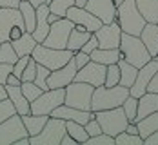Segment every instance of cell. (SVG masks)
I'll use <instances>...</instances> for the list:
<instances>
[{
  "instance_id": "6da1fadb",
  "label": "cell",
  "mask_w": 158,
  "mask_h": 145,
  "mask_svg": "<svg viewBox=\"0 0 158 145\" xmlns=\"http://www.w3.org/2000/svg\"><path fill=\"white\" fill-rule=\"evenodd\" d=\"M129 96V87L124 85H98L93 91L91 96V111H104V109H113V107H120L124 103V100Z\"/></svg>"
},
{
  "instance_id": "7a4b0ae2",
  "label": "cell",
  "mask_w": 158,
  "mask_h": 145,
  "mask_svg": "<svg viewBox=\"0 0 158 145\" xmlns=\"http://www.w3.org/2000/svg\"><path fill=\"white\" fill-rule=\"evenodd\" d=\"M114 20L118 22L122 33L135 34V36H138L142 33L143 26H145V20L140 15L135 0H124L122 4H118L116 6V18Z\"/></svg>"
},
{
  "instance_id": "3957f363",
  "label": "cell",
  "mask_w": 158,
  "mask_h": 145,
  "mask_svg": "<svg viewBox=\"0 0 158 145\" xmlns=\"http://www.w3.org/2000/svg\"><path fill=\"white\" fill-rule=\"evenodd\" d=\"M118 49H120L122 58H124L126 62H129L131 65H135L136 69H140L142 65H145L151 60V54H149L147 47L143 46V42L140 40V36L122 33Z\"/></svg>"
},
{
  "instance_id": "277c9868",
  "label": "cell",
  "mask_w": 158,
  "mask_h": 145,
  "mask_svg": "<svg viewBox=\"0 0 158 145\" xmlns=\"http://www.w3.org/2000/svg\"><path fill=\"white\" fill-rule=\"evenodd\" d=\"M26 31L18 7H0V42H13Z\"/></svg>"
},
{
  "instance_id": "5b68a950",
  "label": "cell",
  "mask_w": 158,
  "mask_h": 145,
  "mask_svg": "<svg viewBox=\"0 0 158 145\" xmlns=\"http://www.w3.org/2000/svg\"><path fill=\"white\" fill-rule=\"evenodd\" d=\"M31 56L35 58L36 64L48 67L49 71H55V69L65 65L73 58V51H69V49H55V47H48L44 44H36Z\"/></svg>"
},
{
  "instance_id": "8992f818",
  "label": "cell",
  "mask_w": 158,
  "mask_h": 145,
  "mask_svg": "<svg viewBox=\"0 0 158 145\" xmlns=\"http://www.w3.org/2000/svg\"><path fill=\"white\" fill-rule=\"evenodd\" d=\"M93 113H95V111H93ZM95 118H96V122L100 123V127H102V132L109 134L113 138H114L116 134H120L122 131H126L127 123H129V120H127L122 105H120V107H113V109L96 111Z\"/></svg>"
},
{
  "instance_id": "52a82bcc",
  "label": "cell",
  "mask_w": 158,
  "mask_h": 145,
  "mask_svg": "<svg viewBox=\"0 0 158 145\" xmlns=\"http://www.w3.org/2000/svg\"><path fill=\"white\" fill-rule=\"evenodd\" d=\"M64 89H65V98H64L65 105L75 107V109H82V111H91V96L95 91L93 85H89L85 82L73 80Z\"/></svg>"
},
{
  "instance_id": "ba28073f",
  "label": "cell",
  "mask_w": 158,
  "mask_h": 145,
  "mask_svg": "<svg viewBox=\"0 0 158 145\" xmlns=\"http://www.w3.org/2000/svg\"><path fill=\"white\" fill-rule=\"evenodd\" d=\"M64 134H65V120L49 116L44 129L36 136L29 138V145H60Z\"/></svg>"
},
{
  "instance_id": "9c48e42d",
  "label": "cell",
  "mask_w": 158,
  "mask_h": 145,
  "mask_svg": "<svg viewBox=\"0 0 158 145\" xmlns=\"http://www.w3.org/2000/svg\"><path fill=\"white\" fill-rule=\"evenodd\" d=\"M73 27H75V24L69 18H65V16L58 18L56 22H53L49 26V33L42 44L55 49H67V38H69Z\"/></svg>"
},
{
  "instance_id": "30bf717a",
  "label": "cell",
  "mask_w": 158,
  "mask_h": 145,
  "mask_svg": "<svg viewBox=\"0 0 158 145\" xmlns=\"http://www.w3.org/2000/svg\"><path fill=\"white\" fill-rule=\"evenodd\" d=\"M64 98H65V89L64 87H60V89H48L36 100L31 102V111L29 113L49 116L53 113V109H56L58 105L64 103Z\"/></svg>"
},
{
  "instance_id": "8fae6325",
  "label": "cell",
  "mask_w": 158,
  "mask_h": 145,
  "mask_svg": "<svg viewBox=\"0 0 158 145\" xmlns=\"http://www.w3.org/2000/svg\"><path fill=\"white\" fill-rule=\"evenodd\" d=\"M24 136H27V131L20 114H13L0 123V145H13Z\"/></svg>"
},
{
  "instance_id": "7c38bea8",
  "label": "cell",
  "mask_w": 158,
  "mask_h": 145,
  "mask_svg": "<svg viewBox=\"0 0 158 145\" xmlns=\"http://www.w3.org/2000/svg\"><path fill=\"white\" fill-rule=\"evenodd\" d=\"M65 18H69L75 26H80L85 31H91V33H95L96 29L102 27V20L100 18H96L93 13H89L85 7H78V6H71L65 11Z\"/></svg>"
},
{
  "instance_id": "4fadbf2b",
  "label": "cell",
  "mask_w": 158,
  "mask_h": 145,
  "mask_svg": "<svg viewBox=\"0 0 158 145\" xmlns=\"http://www.w3.org/2000/svg\"><path fill=\"white\" fill-rule=\"evenodd\" d=\"M106 67L107 65L98 64L95 60H89L84 67H80L75 75V80L77 82H85L93 87H98V85H104V80H106Z\"/></svg>"
},
{
  "instance_id": "5bb4252c",
  "label": "cell",
  "mask_w": 158,
  "mask_h": 145,
  "mask_svg": "<svg viewBox=\"0 0 158 145\" xmlns=\"http://www.w3.org/2000/svg\"><path fill=\"white\" fill-rule=\"evenodd\" d=\"M158 71V60L156 58H151L149 62L145 65H142L140 69H138V73H136V78L133 82V85L129 87V95L131 96H142L143 93L147 91V85H149V82L153 78V75Z\"/></svg>"
},
{
  "instance_id": "9a60e30c",
  "label": "cell",
  "mask_w": 158,
  "mask_h": 145,
  "mask_svg": "<svg viewBox=\"0 0 158 145\" xmlns=\"http://www.w3.org/2000/svg\"><path fill=\"white\" fill-rule=\"evenodd\" d=\"M95 36L98 40V47L102 49H116L120 46V36L122 29L118 26V22H111V24H102L100 29L95 31Z\"/></svg>"
},
{
  "instance_id": "2e32d148",
  "label": "cell",
  "mask_w": 158,
  "mask_h": 145,
  "mask_svg": "<svg viewBox=\"0 0 158 145\" xmlns=\"http://www.w3.org/2000/svg\"><path fill=\"white\" fill-rule=\"evenodd\" d=\"M78 67L75 64V60L71 58L69 62L55 71H51L48 76V87L49 89H60V87H65L69 85L71 82L75 80V75H77Z\"/></svg>"
},
{
  "instance_id": "e0dca14e",
  "label": "cell",
  "mask_w": 158,
  "mask_h": 145,
  "mask_svg": "<svg viewBox=\"0 0 158 145\" xmlns=\"http://www.w3.org/2000/svg\"><path fill=\"white\" fill-rule=\"evenodd\" d=\"M89 13L102 20V24H111L116 18V4L114 0H87L84 6Z\"/></svg>"
},
{
  "instance_id": "ac0fdd59",
  "label": "cell",
  "mask_w": 158,
  "mask_h": 145,
  "mask_svg": "<svg viewBox=\"0 0 158 145\" xmlns=\"http://www.w3.org/2000/svg\"><path fill=\"white\" fill-rule=\"evenodd\" d=\"M53 118H62V120H73V122H78V123H87L91 118H95L93 111H82V109H75V107H69V105H58L56 109H53V113L49 114Z\"/></svg>"
},
{
  "instance_id": "d6986e66",
  "label": "cell",
  "mask_w": 158,
  "mask_h": 145,
  "mask_svg": "<svg viewBox=\"0 0 158 145\" xmlns=\"http://www.w3.org/2000/svg\"><path fill=\"white\" fill-rule=\"evenodd\" d=\"M48 15H49V6L48 4H40L38 7H36V24H35V29H33V38L38 42V44H42L44 42V38L48 36L49 33V24L48 22Z\"/></svg>"
},
{
  "instance_id": "ffe728a7",
  "label": "cell",
  "mask_w": 158,
  "mask_h": 145,
  "mask_svg": "<svg viewBox=\"0 0 158 145\" xmlns=\"http://www.w3.org/2000/svg\"><path fill=\"white\" fill-rule=\"evenodd\" d=\"M6 85V91H7V98L11 100V103L15 105V111L16 114H27L31 111V103L27 102V98L24 96V93H22V89H20V85H7V83H4Z\"/></svg>"
},
{
  "instance_id": "44dd1931",
  "label": "cell",
  "mask_w": 158,
  "mask_h": 145,
  "mask_svg": "<svg viewBox=\"0 0 158 145\" xmlns=\"http://www.w3.org/2000/svg\"><path fill=\"white\" fill-rule=\"evenodd\" d=\"M140 40L143 42V46L147 47L151 58H155L158 53V24H151V22H145L142 33L138 34Z\"/></svg>"
},
{
  "instance_id": "7402d4cb",
  "label": "cell",
  "mask_w": 158,
  "mask_h": 145,
  "mask_svg": "<svg viewBox=\"0 0 158 145\" xmlns=\"http://www.w3.org/2000/svg\"><path fill=\"white\" fill-rule=\"evenodd\" d=\"M158 111V93H143L142 96H138V114H136V122L142 120L143 116Z\"/></svg>"
},
{
  "instance_id": "603a6c76",
  "label": "cell",
  "mask_w": 158,
  "mask_h": 145,
  "mask_svg": "<svg viewBox=\"0 0 158 145\" xmlns=\"http://www.w3.org/2000/svg\"><path fill=\"white\" fill-rule=\"evenodd\" d=\"M49 116L46 114H33V113H27V114H22V122H24V127L27 131V136H36L40 131L44 129L46 122H48Z\"/></svg>"
},
{
  "instance_id": "cb8c5ba5",
  "label": "cell",
  "mask_w": 158,
  "mask_h": 145,
  "mask_svg": "<svg viewBox=\"0 0 158 145\" xmlns=\"http://www.w3.org/2000/svg\"><path fill=\"white\" fill-rule=\"evenodd\" d=\"M11 44H13V47H15V51H16L18 56H29V54L33 53V49H35V46H36L38 42L33 38V34L29 31H24L18 38H15Z\"/></svg>"
},
{
  "instance_id": "d4e9b609",
  "label": "cell",
  "mask_w": 158,
  "mask_h": 145,
  "mask_svg": "<svg viewBox=\"0 0 158 145\" xmlns=\"http://www.w3.org/2000/svg\"><path fill=\"white\" fill-rule=\"evenodd\" d=\"M91 31H85L84 27H80V26H75L73 29H71V34H69V38H67V49L69 51H80L82 46L91 38Z\"/></svg>"
},
{
  "instance_id": "484cf974",
  "label": "cell",
  "mask_w": 158,
  "mask_h": 145,
  "mask_svg": "<svg viewBox=\"0 0 158 145\" xmlns=\"http://www.w3.org/2000/svg\"><path fill=\"white\" fill-rule=\"evenodd\" d=\"M91 60H95L98 64H104V65H109V64H118V60L122 58L120 54V49H102V47H96L91 54Z\"/></svg>"
},
{
  "instance_id": "4316f807",
  "label": "cell",
  "mask_w": 158,
  "mask_h": 145,
  "mask_svg": "<svg viewBox=\"0 0 158 145\" xmlns=\"http://www.w3.org/2000/svg\"><path fill=\"white\" fill-rule=\"evenodd\" d=\"M145 22L158 24V0H135Z\"/></svg>"
},
{
  "instance_id": "83f0119b",
  "label": "cell",
  "mask_w": 158,
  "mask_h": 145,
  "mask_svg": "<svg viewBox=\"0 0 158 145\" xmlns=\"http://www.w3.org/2000/svg\"><path fill=\"white\" fill-rule=\"evenodd\" d=\"M135 123H136V127H138V134L142 136V140L147 138L151 132L158 131V111L143 116L142 120H138V122H135Z\"/></svg>"
},
{
  "instance_id": "f1b7e54d",
  "label": "cell",
  "mask_w": 158,
  "mask_h": 145,
  "mask_svg": "<svg viewBox=\"0 0 158 145\" xmlns=\"http://www.w3.org/2000/svg\"><path fill=\"white\" fill-rule=\"evenodd\" d=\"M118 67H120V85H124V87H131L133 85V82L136 78V73H138V69L135 67V65H131L129 62H126L124 58H120L118 60Z\"/></svg>"
},
{
  "instance_id": "f546056e",
  "label": "cell",
  "mask_w": 158,
  "mask_h": 145,
  "mask_svg": "<svg viewBox=\"0 0 158 145\" xmlns=\"http://www.w3.org/2000/svg\"><path fill=\"white\" fill-rule=\"evenodd\" d=\"M18 9H20L22 18H24L26 31L33 33V29H35V24H36V7H33L31 4H29V2H26V0H20Z\"/></svg>"
},
{
  "instance_id": "4dcf8cb0",
  "label": "cell",
  "mask_w": 158,
  "mask_h": 145,
  "mask_svg": "<svg viewBox=\"0 0 158 145\" xmlns=\"http://www.w3.org/2000/svg\"><path fill=\"white\" fill-rule=\"evenodd\" d=\"M65 132H67L71 138H75L77 143H85V140L89 138L85 127H84L82 123H78V122H73V120H67V122H65Z\"/></svg>"
},
{
  "instance_id": "1f68e13d",
  "label": "cell",
  "mask_w": 158,
  "mask_h": 145,
  "mask_svg": "<svg viewBox=\"0 0 158 145\" xmlns=\"http://www.w3.org/2000/svg\"><path fill=\"white\" fill-rule=\"evenodd\" d=\"M16 60H18V54H16L13 44H11L9 40H7V42H0V62L13 65Z\"/></svg>"
},
{
  "instance_id": "d6a6232c",
  "label": "cell",
  "mask_w": 158,
  "mask_h": 145,
  "mask_svg": "<svg viewBox=\"0 0 158 145\" xmlns=\"http://www.w3.org/2000/svg\"><path fill=\"white\" fill-rule=\"evenodd\" d=\"M114 145H143V140L140 134H131L127 131H122L114 136Z\"/></svg>"
},
{
  "instance_id": "836d02e7",
  "label": "cell",
  "mask_w": 158,
  "mask_h": 145,
  "mask_svg": "<svg viewBox=\"0 0 158 145\" xmlns=\"http://www.w3.org/2000/svg\"><path fill=\"white\" fill-rule=\"evenodd\" d=\"M122 109H124V113H126L129 122H136V114H138V98L129 95V96L124 100V103H122Z\"/></svg>"
},
{
  "instance_id": "e575fe53",
  "label": "cell",
  "mask_w": 158,
  "mask_h": 145,
  "mask_svg": "<svg viewBox=\"0 0 158 145\" xmlns=\"http://www.w3.org/2000/svg\"><path fill=\"white\" fill-rule=\"evenodd\" d=\"M20 89H22L24 96L27 98V102H29V103H31L33 100H36V98L44 93V91L35 83V82H22V83H20Z\"/></svg>"
},
{
  "instance_id": "d590c367",
  "label": "cell",
  "mask_w": 158,
  "mask_h": 145,
  "mask_svg": "<svg viewBox=\"0 0 158 145\" xmlns=\"http://www.w3.org/2000/svg\"><path fill=\"white\" fill-rule=\"evenodd\" d=\"M48 6H49L51 13H55V15H58L62 18V16H65V11L71 6H75V0H51Z\"/></svg>"
},
{
  "instance_id": "8d00e7d4",
  "label": "cell",
  "mask_w": 158,
  "mask_h": 145,
  "mask_svg": "<svg viewBox=\"0 0 158 145\" xmlns=\"http://www.w3.org/2000/svg\"><path fill=\"white\" fill-rule=\"evenodd\" d=\"M118 82H120V67H118V64H109L106 67V80H104V85L113 87V85H118Z\"/></svg>"
},
{
  "instance_id": "74e56055",
  "label": "cell",
  "mask_w": 158,
  "mask_h": 145,
  "mask_svg": "<svg viewBox=\"0 0 158 145\" xmlns=\"http://www.w3.org/2000/svg\"><path fill=\"white\" fill-rule=\"evenodd\" d=\"M49 73H51V71H49L48 67H44V65H40V64L36 65V76H35V80H33V82H35L42 91H48V89H49V87H48Z\"/></svg>"
},
{
  "instance_id": "f35d334b",
  "label": "cell",
  "mask_w": 158,
  "mask_h": 145,
  "mask_svg": "<svg viewBox=\"0 0 158 145\" xmlns=\"http://www.w3.org/2000/svg\"><path fill=\"white\" fill-rule=\"evenodd\" d=\"M84 145H114V138L106 132H100L96 136H89Z\"/></svg>"
},
{
  "instance_id": "ab89813d",
  "label": "cell",
  "mask_w": 158,
  "mask_h": 145,
  "mask_svg": "<svg viewBox=\"0 0 158 145\" xmlns=\"http://www.w3.org/2000/svg\"><path fill=\"white\" fill-rule=\"evenodd\" d=\"M13 114H16V111H15V105L11 103V100H9V98L0 100V123H2L6 118L13 116Z\"/></svg>"
},
{
  "instance_id": "60d3db41",
  "label": "cell",
  "mask_w": 158,
  "mask_h": 145,
  "mask_svg": "<svg viewBox=\"0 0 158 145\" xmlns=\"http://www.w3.org/2000/svg\"><path fill=\"white\" fill-rule=\"evenodd\" d=\"M36 62H35V58L29 56V62L26 65V69H24V73H22V76H20V80L22 82H33L35 80V76H36Z\"/></svg>"
},
{
  "instance_id": "b9f144b4",
  "label": "cell",
  "mask_w": 158,
  "mask_h": 145,
  "mask_svg": "<svg viewBox=\"0 0 158 145\" xmlns=\"http://www.w3.org/2000/svg\"><path fill=\"white\" fill-rule=\"evenodd\" d=\"M29 56H31V54H29ZM29 56H18V60L13 64V75H16L18 78L22 76L26 65H27V62H29Z\"/></svg>"
},
{
  "instance_id": "7bdbcfd3",
  "label": "cell",
  "mask_w": 158,
  "mask_h": 145,
  "mask_svg": "<svg viewBox=\"0 0 158 145\" xmlns=\"http://www.w3.org/2000/svg\"><path fill=\"white\" fill-rule=\"evenodd\" d=\"M84 127H85V131H87L89 136H96V134L102 132V127H100V123L96 122V118H91L87 123H84Z\"/></svg>"
},
{
  "instance_id": "ee69618b",
  "label": "cell",
  "mask_w": 158,
  "mask_h": 145,
  "mask_svg": "<svg viewBox=\"0 0 158 145\" xmlns=\"http://www.w3.org/2000/svg\"><path fill=\"white\" fill-rule=\"evenodd\" d=\"M73 60H75L77 67L80 69V67H84V65L91 60V56H89L87 53H84V51H75V53H73Z\"/></svg>"
},
{
  "instance_id": "f6af8a7d",
  "label": "cell",
  "mask_w": 158,
  "mask_h": 145,
  "mask_svg": "<svg viewBox=\"0 0 158 145\" xmlns=\"http://www.w3.org/2000/svg\"><path fill=\"white\" fill-rule=\"evenodd\" d=\"M96 47H98V40H96L95 33H93V34H91V38H89V40H87V42H85L84 46H82V49H80V51H84V53L91 54V53H93V51H95Z\"/></svg>"
},
{
  "instance_id": "bcb514c9",
  "label": "cell",
  "mask_w": 158,
  "mask_h": 145,
  "mask_svg": "<svg viewBox=\"0 0 158 145\" xmlns=\"http://www.w3.org/2000/svg\"><path fill=\"white\" fill-rule=\"evenodd\" d=\"M9 73H13V65L0 62V83H2V85L6 83V78H7Z\"/></svg>"
},
{
  "instance_id": "7dc6e473",
  "label": "cell",
  "mask_w": 158,
  "mask_h": 145,
  "mask_svg": "<svg viewBox=\"0 0 158 145\" xmlns=\"http://www.w3.org/2000/svg\"><path fill=\"white\" fill-rule=\"evenodd\" d=\"M147 91H151V93H158V71L153 75V78L149 82V85H147ZM145 91V93H147Z\"/></svg>"
},
{
  "instance_id": "c3c4849f",
  "label": "cell",
  "mask_w": 158,
  "mask_h": 145,
  "mask_svg": "<svg viewBox=\"0 0 158 145\" xmlns=\"http://www.w3.org/2000/svg\"><path fill=\"white\" fill-rule=\"evenodd\" d=\"M143 145H158V131L151 132L147 138H143Z\"/></svg>"
},
{
  "instance_id": "681fc988",
  "label": "cell",
  "mask_w": 158,
  "mask_h": 145,
  "mask_svg": "<svg viewBox=\"0 0 158 145\" xmlns=\"http://www.w3.org/2000/svg\"><path fill=\"white\" fill-rule=\"evenodd\" d=\"M6 83H7V85H20V83H22V80H20L16 75L9 73V75H7V78H6Z\"/></svg>"
},
{
  "instance_id": "f907efd6",
  "label": "cell",
  "mask_w": 158,
  "mask_h": 145,
  "mask_svg": "<svg viewBox=\"0 0 158 145\" xmlns=\"http://www.w3.org/2000/svg\"><path fill=\"white\" fill-rule=\"evenodd\" d=\"M20 0H0V7H18Z\"/></svg>"
},
{
  "instance_id": "816d5d0a",
  "label": "cell",
  "mask_w": 158,
  "mask_h": 145,
  "mask_svg": "<svg viewBox=\"0 0 158 145\" xmlns=\"http://www.w3.org/2000/svg\"><path fill=\"white\" fill-rule=\"evenodd\" d=\"M60 145H77V140H75V138H71V136L65 132V134L62 136V142H60Z\"/></svg>"
},
{
  "instance_id": "f5cc1de1",
  "label": "cell",
  "mask_w": 158,
  "mask_h": 145,
  "mask_svg": "<svg viewBox=\"0 0 158 145\" xmlns=\"http://www.w3.org/2000/svg\"><path fill=\"white\" fill-rule=\"evenodd\" d=\"M58 18H60L58 15H55V13H51V11H49V15H48V22H49V24H53V22H56Z\"/></svg>"
},
{
  "instance_id": "db71d44e",
  "label": "cell",
  "mask_w": 158,
  "mask_h": 145,
  "mask_svg": "<svg viewBox=\"0 0 158 145\" xmlns=\"http://www.w3.org/2000/svg\"><path fill=\"white\" fill-rule=\"evenodd\" d=\"M7 98V91H6V85L0 83V100H6Z\"/></svg>"
},
{
  "instance_id": "11a10c76",
  "label": "cell",
  "mask_w": 158,
  "mask_h": 145,
  "mask_svg": "<svg viewBox=\"0 0 158 145\" xmlns=\"http://www.w3.org/2000/svg\"><path fill=\"white\" fill-rule=\"evenodd\" d=\"M26 2H29L33 7H38L40 4H46V0H26Z\"/></svg>"
},
{
  "instance_id": "9f6ffc18",
  "label": "cell",
  "mask_w": 158,
  "mask_h": 145,
  "mask_svg": "<svg viewBox=\"0 0 158 145\" xmlns=\"http://www.w3.org/2000/svg\"><path fill=\"white\" fill-rule=\"evenodd\" d=\"M85 2H87V0H75V6H78V7H84V6H85Z\"/></svg>"
},
{
  "instance_id": "6f0895ef",
  "label": "cell",
  "mask_w": 158,
  "mask_h": 145,
  "mask_svg": "<svg viewBox=\"0 0 158 145\" xmlns=\"http://www.w3.org/2000/svg\"><path fill=\"white\" fill-rule=\"evenodd\" d=\"M122 2H124V0H114V4H116V6H118V4H122Z\"/></svg>"
}]
</instances>
